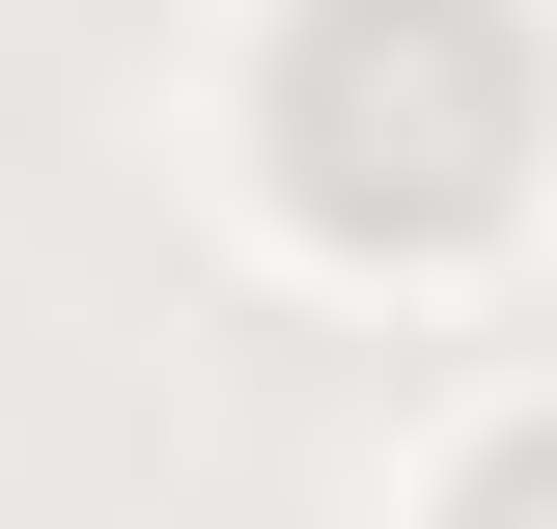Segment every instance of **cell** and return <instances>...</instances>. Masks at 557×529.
Returning a JSON list of instances; mask_svg holds the SVG:
<instances>
[{"mask_svg": "<svg viewBox=\"0 0 557 529\" xmlns=\"http://www.w3.org/2000/svg\"><path fill=\"white\" fill-rule=\"evenodd\" d=\"M278 196L362 223V251L502 223L530 196V28L502 0H307L278 28Z\"/></svg>", "mask_w": 557, "mask_h": 529, "instance_id": "6da1fadb", "label": "cell"}, {"mask_svg": "<svg viewBox=\"0 0 557 529\" xmlns=\"http://www.w3.org/2000/svg\"><path fill=\"white\" fill-rule=\"evenodd\" d=\"M446 529H557V418H530V446H474V502H446Z\"/></svg>", "mask_w": 557, "mask_h": 529, "instance_id": "7a4b0ae2", "label": "cell"}]
</instances>
